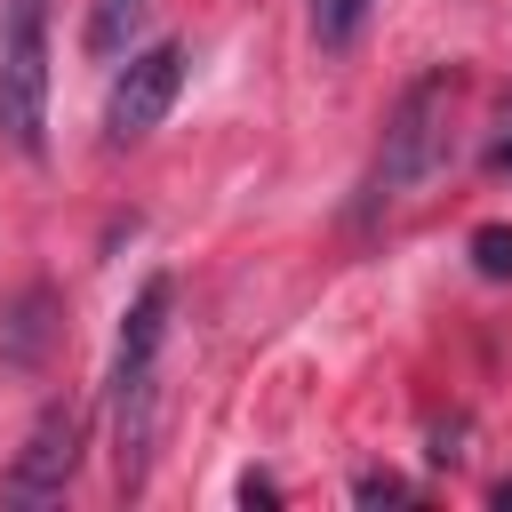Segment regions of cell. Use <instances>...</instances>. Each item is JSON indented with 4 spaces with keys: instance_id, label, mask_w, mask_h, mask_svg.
I'll return each mask as SVG.
<instances>
[{
    "instance_id": "obj_1",
    "label": "cell",
    "mask_w": 512,
    "mask_h": 512,
    "mask_svg": "<svg viewBox=\"0 0 512 512\" xmlns=\"http://www.w3.org/2000/svg\"><path fill=\"white\" fill-rule=\"evenodd\" d=\"M168 312H176V280H168V272H152V280L128 296V312H120V344H112V376H104V400H112V472H120V496H144V480H152Z\"/></svg>"
},
{
    "instance_id": "obj_2",
    "label": "cell",
    "mask_w": 512,
    "mask_h": 512,
    "mask_svg": "<svg viewBox=\"0 0 512 512\" xmlns=\"http://www.w3.org/2000/svg\"><path fill=\"white\" fill-rule=\"evenodd\" d=\"M448 104H456L448 72H424V80L400 88V104L384 120V144H376V168H368V208H392V200L424 192L448 168Z\"/></svg>"
},
{
    "instance_id": "obj_3",
    "label": "cell",
    "mask_w": 512,
    "mask_h": 512,
    "mask_svg": "<svg viewBox=\"0 0 512 512\" xmlns=\"http://www.w3.org/2000/svg\"><path fill=\"white\" fill-rule=\"evenodd\" d=\"M184 40H152V48H128V64L112 72V96H104V144L112 152H128V144H144L160 120H168V104L184 96Z\"/></svg>"
},
{
    "instance_id": "obj_4",
    "label": "cell",
    "mask_w": 512,
    "mask_h": 512,
    "mask_svg": "<svg viewBox=\"0 0 512 512\" xmlns=\"http://www.w3.org/2000/svg\"><path fill=\"white\" fill-rule=\"evenodd\" d=\"M80 440H88V408H80V400H48V408L32 416L16 464H8L0 496H8V504H56V496L72 488V472H80Z\"/></svg>"
},
{
    "instance_id": "obj_5",
    "label": "cell",
    "mask_w": 512,
    "mask_h": 512,
    "mask_svg": "<svg viewBox=\"0 0 512 512\" xmlns=\"http://www.w3.org/2000/svg\"><path fill=\"white\" fill-rule=\"evenodd\" d=\"M144 16H152V0H88V56L96 64H120L136 48Z\"/></svg>"
},
{
    "instance_id": "obj_6",
    "label": "cell",
    "mask_w": 512,
    "mask_h": 512,
    "mask_svg": "<svg viewBox=\"0 0 512 512\" xmlns=\"http://www.w3.org/2000/svg\"><path fill=\"white\" fill-rule=\"evenodd\" d=\"M368 8H376V0H312V8H304V16H312V48H320V56H344V48L360 40Z\"/></svg>"
},
{
    "instance_id": "obj_7",
    "label": "cell",
    "mask_w": 512,
    "mask_h": 512,
    "mask_svg": "<svg viewBox=\"0 0 512 512\" xmlns=\"http://www.w3.org/2000/svg\"><path fill=\"white\" fill-rule=\"evenodd\" d=\"M472 272L480 280H512V224H480L472 232Z\"/></svg>"
},
{
    "instance_id": "obj_8",
    "label": "cell",
    "mask_w": 512,
    "mask_h": 512,
    "mask_svg": "<svg viewBox=\"0 0 512 512\" xmlns=\"http://www.w3.org/2000/svg\"><path fill=\"white\" fill-rule=\"evenodd\" d=\"M352 496H360V504H408L416 488H408V480H392V472H360V480H352Z\"/></svg>"
},
{
    "instance_id": "obj_9",
    "label": "cell",
    "mask_w": 512,
    "mask_h": 512,
    "mask_svg": "<svg viewBox=\"0 0 512 512\" xmlns=\"http://www.w3.org/2000/svg\"><path fill=\"white\" fill-rule=\"evenodd\" d=\"M0 32H48V0H0Z\"/></svg>"
},
{
    "instance_id": "obj_10",
    "label": "cell",
    "mask_w": 512,
    "mask_h": 512,
    "mask_svg": "<svg viewBox=\"0 0 512 512\" xmlns=\"http://www.w3.org/2000/svg\"><path fill=\"white\" fill-rule=\"evenodd\" d=\"M240 504H280V488H272V480H256V472H248V480H240Z\"/></svg>"
},
{
    "instance_id": "obj_11",
    "label": "cell",
    "mask_w": 512,
    "mask_h": 512,
    "mask_svg": "<svg viewBox=\"0 0 512 512\" xmlns=\"http://www.w3.org/2000/svg\"><path fill=\"white\" fill-rule=\"evenodd\" d=\"M488 168H504V176H512V136H496V144H488Z\"/></svg>"
}]
</instances>
